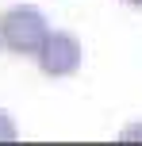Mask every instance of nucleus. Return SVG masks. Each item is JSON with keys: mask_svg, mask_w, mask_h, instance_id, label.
<instances>
[{"mask_svg": "<svg viewBox=\"0 0 142 146\" xmlns=\"http://www.w3.org/2000/svg\"><path fill=\"white\" fill-rule=\"evenodd\" d=\"M123 4H131V8H142V0H123Z\"/></svg>", "mask_w": 142, "mask_h": 146, "instance_id": "nucleus-4", "label": "nucleus"}, {"mask_svg": "<svg viewBox=\"0 0 142 146\" xmlns=\"http://www.w3.org/2000/svg\"><path fill=\"white\" fill-rule=\"evenodd\" d=\"M38 69L46 73V77H73L77 69H81V38L73 35V31H50L46 35V42L38 46L35 54Z\"/></svg>", "mask_w": 142, "mask_h": 146, "instance_id": "nucleus-2", "label": "nucleus"}, {"mask_svg": "<svg viewBox=\"0 0 142 146\" xmlns=\"http://www.w3.org/2000/svg\"><path fill=\"white\" fill-rule=\"evenodd\" d=\"M50 27H46V15L38 12L35 4H12L4 15H0V50L15 54H38V46L46 42Z\"/></svg>", "mask_w": 142, "mask_h": 146, "instance_id": "nucleus-1", "label": "nucleus"}, {"mask_svg": "<svg viewBox=\"0 0 142 146\" xmlns=\"http://www.w3.org/2000/svg\"><path fill=\"white\" fill-rule=\"evenodd\" d=\"M15 139H19V131H15L12 115H4V111H0V142H15Z\"/></svg>", "mask_w": 142, "mask_h": 146, "instance_id": "nucleus-3", "label": "nucleus"}]
</instances>
